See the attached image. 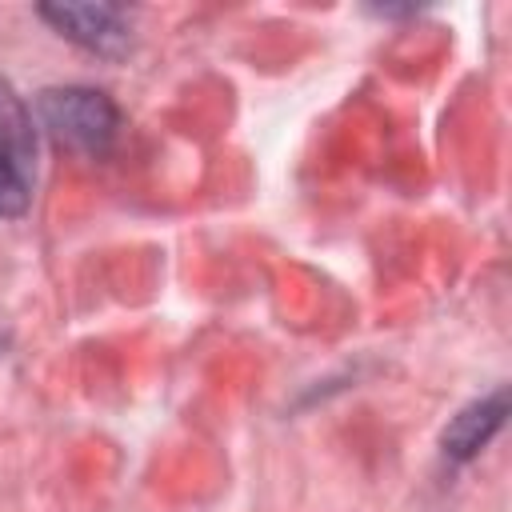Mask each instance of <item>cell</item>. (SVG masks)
I'll return each mask as SVG.
<instances>
[{
  "instance_id": "1",
  "label": "cell",
  "mask_w": 512,
  "mask_h": 512,
  "mask_svg": "<svg viewBox=\"0 0 512 512\" xmlns=\"http://www.w3.org/2000/svg\"><path fill=\"white\" fill-rule=\"evenodd\" d=\"M40 120L60 144L88 156L108 152L120 132V108L108 100V92L84 84L40 92Z\"/></svg>"
},
{
  "instance_id": "2",
  "label": "cell",
  "mask_w": 512,
  "mask_h": 512,
  "mask_svg": "<svg viewBox=\"0 0 512 512\" xmlns=\"http://www.w3.org/2000/svg\"><path fill=\"white\" fill-rule=\"evenodd\" d=\"M36 188V124L20 92L0 76V216L28 212Z\"/></svg>"
},
{
  "instance_id": "3",
  "label": "cell",
  "mask_w": 512,
  "mask_h": 512,
  "mask_svg": "<svg viewBox=\"0 0 512 512\" xmlns=\"http://www.w3.org/2000/svg\"><path fill=\"white\" fill-rule=\"evenodd\" d=\"M40 16L60 36H68L80 48L100 52V56H120L132 40L124 8H112V4H48V8H40Z\"/></svg>"
},
{
  "instance_id": "4",
  "label": "cell",
  "mask_w": 512,
  "mask_h": 512,
  "mask_svg": "<svg viewBox=\"0 0 512 512\" xmlns=\"http://www.w3.org/2000/svg\"><path fill=\"white\" fill-rule=\"evenodd\" d=\"M500 424H504V388H496L488 400H476L472 408H464V412L448 424V432H444V452H448L452 460H468V456H476V452L496 436Z\"/></svg>"
}]
</instances>
